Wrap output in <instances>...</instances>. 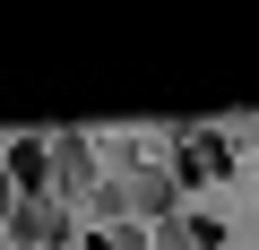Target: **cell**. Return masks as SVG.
Wrapping results in <instances>:
<instances>
[{
  "label": "cell",
  "instance_id": "6da1fadb",
  "mask_svg": "<svg viewBox=\"0 0 259 250\" xmlns=\"http://www.w3.org/2000/svg\"><path fill=\"white\" fill-rule=\"evenodd\" d=\"M9 241H18V250H61V241H69V216H61L52 198H18V207H9Z\"/></svg>",
  "mask_w": 259,
  "mask_h": 250
},
{
  "label": "cell",
  "instance_id": "7a4b0ae2",
  "mask_svg": "<svg viewBox=\"0 0 259 250\" xmlns=\"http://www.w3.org/2000/svg\"><path fill=\"white\" fill-rule=\"evenodd\" d=\"M0 173H9V198H44V190H52V156H44L35 138L0 147Z\"/></svg>",
  "mask_w": 259,
  "mask_h": 250
},
{
  "label": "cell",
  "instance_id": "3957f363",
  "mask_svg": "<svg viewBox=\"0 0 259 250\" xmlns=\"http://www.w3.org/2000/svg\"><path fill=\"white\" fill-rule=\"evenodd\" d=\"M173 198H182V181H173L164 164H147V173H130V181H121V207H139V216H164V224H173Z\"/></svg>",
  "mask_w": 259,
  "mask_h": 250
},
{
  "label": "cell",
  "instance_id": "277c9868",
  "mask_svg": "<svg viewBox=\"0 0 259 250\" xmlns=\"http://www.w3.org/2000/svg\"><path fill=\"white\" fill-rule=\"evenodd\" d=\"M44 156H52V190H95V147H87L78 130H61Z\"/></svg>",
  "mask_w": 259,
  "mask_h": 250
},
{
  "label": "cell",
  "instance_id": "5b68a950",
  "mask_svg": "<svg viewBox=\"0 0 259 250\" xmlns=\"http://www.w3.org/2000/svg\"><path fill=\"white\" fill-rule=\"evenodd\" d=\"M164 173H173V181H216V173H225V138H190Z\"/></svg>",
  "mask_w": 259,
  "mask_h": 250
},
{
  "label": "cell",
  "instance_id": "8992f818",
  "mask_svg": "<svg viewBox=\"0 0 259 250\" xmlns=\"http://www.w3.org/2000/svg\"><path fill=\"white\" fill-rule=\"evenodd\" d=\"M9 207H18V198H9V173H0V224H9Z\"/></svg>",
  "mask_w": 259,
  "mask_h": 250
}]
</instances>
